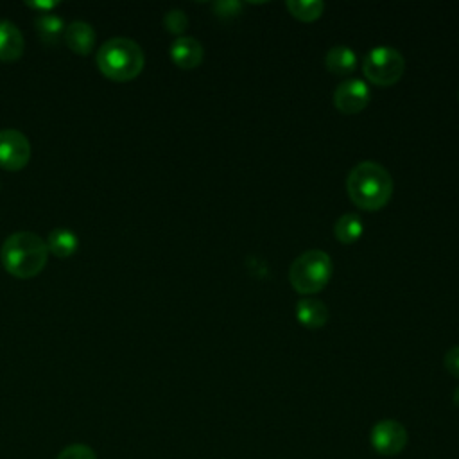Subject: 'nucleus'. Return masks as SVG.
<instances>
[{
	"label": "nucleus",
	"instance_id": "f03ea898",
	"mask_svg": "<svg viewBox=\"0 0 459 459\" xmlns=\"http://www.w3.org/2000/svg\"><path fill=\"white\" fill-rule=\"evenodd\" d=\"M4 269L22 280L38 276L48 260V247L41 237L32 231H16L9 235L0 249Z\"/></svg>",
	"mask_w": 459,
	"mask_h": 459
},
{
	"label": "nucleus",
	"instance_id": "f3484780",
	"mask_svg": "<svg viewBox=\"0 0 459 459\" xmlns=\"http://www.w3.org/2000/svg\"><path fill=\"white\" fill-rule=\"evenodd\" d=\"M287 9L301 22H314L321 16L325 4L321 0H287Z\"/></svg>",
	"mask_w": 459,
	"mask_h": 459
},
{
	"label": "nucleus",
	"instance_id": "f8f14e48",
	"mask_svg": "<svg viewBox=\"0 0 459 459\" xmlns=\"http://www.w3.org/2000/svg\"><path fill=\"white\" fill-rule=\"evenodd\" d=\"M296 317L307 328H321L328 321V307L316 298H303L296 303Z\"/></svg>",
	"mask_w": 459,
	"mask_h": 459
},
{
	"label": "nucleus",
	"instance_id": "6e6552de",
	"mask_svg": "<svg viewBox=\"0 0 459 459\" xmlns=\"http://www.w3.org/2000/svg\"><path fill=\"white\" fill-rule=\"evenodd\" d=\"M369 86L366 81L359 77H351L342 81L335 91H333V106L344 113V115H353L362 111L368 102H369Z\"/></svg>",
	"mask_w": 459,
	"mask_h": 459
},
{
	"label": "nucleus",
	"instance_id": "20e7f679",
	"mask_svg": "<svg viewBox=\"0 0 459 459\" xmlns=\"http://www.w3.org/2000/svg\"><path fill=\"white\" fill-rule=\"evenodd\" d=\"M332 258L323 249H308L298 255L289 267V281L298 294H316L330 280Z\"/></svg>",
	"mask_w": 459,
	"mask_h": 459
},
{
	"label": "nucleus",
	"instance_id": "5701e85b",
	"mask_svg": "<svg viewBox=\"0 0 459 459\" xmlns=\"http://www.w3.org/2000/svg\"><path fill=\"white\" fill-rule=\"evenodd\" d=\"M452 398H454V403L459 407V385L455 387V391H454V396H452Z\"/></svg>",
	"mask_w": 459,
	"mask_h": 459
},
{
	"label": "nucleus",
	"instance_id": "39448f33",
	"mask_svg": "<svg viewBox=\"0 0 459 459\" xmlns=\"http://www.w3.org/2000/svg\"><path fill=\"white\" fill-rule=\"evenodd\" d=\"M362 70L369 82L377 86H391L402 77L405 70V59L400 50L380 45L364 56Z\"/></svg>",
	"mask_w": 459,
	"mask_h": 459
},
{
	"label": "nucleus",
	"instance_id": "0eeeda50",
	"mask_svg": "<svg viewBox=\"0 0 459 459\" xmlns=\"http://www.w3.org/2000/svg\"><path fill=\"white\" fill-rule=\"evenodd\" d=\"M407 430L396 420H380L373 425L369 441L375 452L382 455H396L407 445Z\"/></svg>",
	"mask_w": 459,
	"mask_h": 459
},
{
	"label": "nucleus",
	"instance_id": "423d86ee",
	"mask_svg": "<svg viewBox=\"0 0 459 459\" xmlns=\"http://www.w3.org/2000/svg\"><path fill=\"white\" fill-rule=\"evenodd\" d=\"M30 160V142L18 129H0V167L22 170Z\"/></svg>",
	"mask_w": 459,
	"mask_h": 459
},
{
	"label": "nucleus",
	"instance_id": "1a4fd4ad",
	"mask_svg": "<svg viewBox=\"0 0 459 459\" xmlns=\"http://www.w3.org/2000/svg\"><path fill=\"white\" fill-rule=\"evenodd\" d=\"M170 59L183 70H192L197 65H201L203 56H204V48L201 45L199 39L192 38V36H179L172 41L170 48H169Z\"/></svg>",
	"mask_w": 459,
	"mask_h": 459
},
{
	"label": "nucleus",
	"instance_id": "ddd939ff",
	"mask_svg": "<svg viewBox=\"0 0 459 459\" xmlns=\"http://www.w3.org/2000/svg\"><path fill=\"white\" fill-rule=\"evenodd\" d=\"M325 65L335 75H348L357 66V56L346 45H333L325 56Z\"/></svg>",
	"mask_w": 459,
	"mask_h": 459
},
{
	"label": "nucleus",
	"instance_id": "6ab92c4d",
	"mask_svg": "<svg viewBox=\"0 0 459 459\" xmlns=\"http://www.w3.org/2000/svg\"><path fill=\"white\" fill-rule=\"evenodd\" d=\"M57 459H97L95 452L88 446V445H68L66 448H63L57 455Z\"/></svg>",
	"mask_w": 459,
	"mask_h": 459
},
{
	"label": "nucleus",
	"instance_id": "b1692460",
	"mask_svg": "<svg viewBox=\"0 0 459 459\" xmlns=\"http://www.w3.org/2000/svg\"><path fill=\"white\" fill-rule=\"evenodd\" d=\"M457 95H459V93H457Z\"/></svg>",
	"mask_w": 459,
	"mask_h": 459
},
{
	"label": "nucleus",
	"instance_id": "a211bd4d",
	"mask_svg": "<svg viewBox=\"0 0 459 459\" xmlns=\"http://www.w3.org/2000/svg\"><path fill=\"white\" fill-rule=\"evenodd\" d=\"M163 25L170 34H181L185 32V29L188 27V18L185 14V11L181 9H170L167 11V14L163 16Z\"/></svg>",
	"mask_w": 459,
	"mask_h": 459
},
{
	"label": "nucleus",
	"instance_id": "412c9836",
	"mask_svg": "<svg viewBox=\"0 0 459 459\" xmlns=\"http://www.w3.org/2000/svg\"><path fill=\"white\" fill-rule=\"evenodd\" d=\"M443 362H445L446 371H448L452 377L459 378V346H452V348L445 353Z\"/></svg>",
	"mask_w": 459,
	"mask_h": 459
},
{
	"label": "nucleus",
	"instance_id": "dca6fc26",
	"mask_svg": "<svg viewBox=\"0 0 459 459\" xmlns=\"http://www.w3.org/2000/svg\"><path fill=\"white\" fill-rule=\"evenodd\" d=\"M364 230V222L357 213H342L335 224H333V233L339 242L342 244H353L360 238Z\"/></svg>",
	"mask_w": 459,
	"mask_h": 459
},
{
	"label": "nucleus",
	"instance_id": "7ed1b4c3",
	"mask_svg": "<svg viewBox=\"0 0 459 459\" xmlns=\"http://www.w3.org/2000/svg\"><path fill=\"white\" fill-rule=\"evenodd\" d=\"M145 65L142 47L129 38H111L97 52V66L111 81L126 82L140 75Z\"/></svg>",
	"mask_w": 459,
	"mask_h": 459
},
{
	"label": "nucleus",
	"instance_id": "4468645a",
	"mask_svg": "<svg viewBox=\"0 0 459 459\" xmlns=\"http://www.w3.org/2000/svg\"><path fill=\"white\" fill-rule=\"evenodd\" d=\"M77 246H79V238L68 228H56L48 233L47 247L57 258H68L77 251Z\"/></svg>",
	"mask_w": 459,
	"mask_h": 459
},
{
	"label": "nucleus",
	"instance_id": "9d476101",
	"mask_svg": "<svg viewBox=\"0 0 459 459\" xmlns=\"http://www.w3.org/2000/svg\"><path fill=\"white\" fill-rule=\"evenodd\" d=\"M63 38H65L66 47L72 52H75L79 56H88L95 47L97 34H95V29L90 23L77 20V22H72L70 25L65 27Z\"/></svg>",
	"mask_w": 459,
	"mask_h": 459
},
{
	"label": "nucleus",
	"instance_id": "f257e3e1",
	"mask_svg": "<svg viewBox=\"0 0 459 459\" xmlns=\"http://www.w3.org/2000/svg\"><path fill=\"white\" fill-rule=\"evenodd\" d=\"M346 190L353 204L366 212L380 210L393 195V178L377 161H360L346 176Z\"/></svg>",
	"mask_w": 459,
	"mask_h": 459
},
{
	"label": "nucleus",
	"instance_id": "9b49d317",
	"mask_svg": "<svg viewBox=\"0 0 459 459\" xmlns=\"http://www.w3.org/2000/svg\"><path fill=\"white\" fill-rule=\"evenodd\" d=\"M23 50L25 43L20 29L7 20H0V61H18L23 56Z\"/></svg>",
	"mask_w": 459,
	"mask_h": 459
},
{
	"label": "nucleus",
	"instance_id": "2eb2a0df",
	"mask_svg": "<svg viewBox=\"0 0 459 459\" xmlns=\"http://www.w3.org/2000/svg\"><path fill=\"white\" fill-rule=\"evenodd\" d=\"M34 25H36L38 38L47 45L57 43L59 38L65 34V22L52 13H39L36 16Z\"/></svg>",
	"mask_w": 459,
	"mask_h": 459
},
{
	"label": "nucleus",
	"instance_id": "aec40b11",
	"mask_svg": "<svg viewBox=\"0 0 459 459\" xmlns=\"http://www.w3.org/2000/svg\"><path fill=\"white\" fill-rule=\"evenodd\" d=\"M212 7H213L217 16H221V18H233V16H237L240 13L242 4L237 2V0H219Z\"/></svg>",
	"mask_w": 459,
	"mask_h": 459
},
{
	"label": "nucleus",
	"instance_id": "4be33fe9",
	"mask_svg": "<svg viewBox=\"0 0 459 459\" xmlns=\"http://www.w3.org/2000/svg\"><path fill=\"white\" fill-rule=\"evenodd\" d=\"M29 7H38V9H43V13H47L48 9H52V7H56L57 5V2H30V4H27Z\"/></svg>",
	"mask_w": 459,
	"mask_h": 459
}]
</instances>
